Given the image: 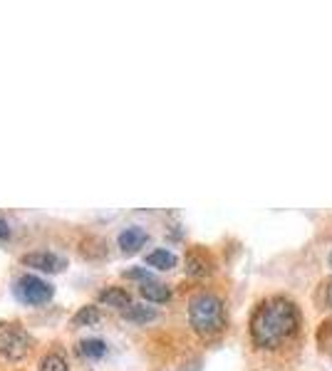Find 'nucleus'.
I'll list each match as a JSON object with an SVG mask.
<instances>
[{
  "label": "nucleus",
  "instance_id": "10",
  "mask_svg": "<svg viewBox=\"0 0 332 371\" xmlns=\"http://www.w3.org/2000/svg\"><path fill=\"white\" fill-rule=\"evenodd\" d=\"M122 317L134 324H147V322H154V319L159 317V312L154 307H147V304H132V307L124 309Z\"/></svg>",
  "mask_w": 332,
  "mask_h": 371
},
{
  "label": "nucleus",
  "instance_id": "3",
  "mask_svg": "<svg viewBox=\"0 0 332 371\" xmlns=\"http://www.w3.org/2000/svg\"><path fill=\"white\" fill-rule=\"evenodd\" d=\"M13 292L23 304H33V307H38V304H45V302L52 299L55 287L48 282V280L38 278V275L25 273V275H20V278L15 280Z\"/></svg>",
  "mask_w": 332,
  "mask_h": 371
},
{
  "label": "nucleus",
  "instance_id": "2",
  "mask_svg": "<svg viewBox=\"0 0 332 371\" xmlns=\"http://www.w3.org/2000/svg\"><path fill=\"white\" fill-rule=\"evenodd\" d=\"M189 322L196 334L201 337H214L223 332L226 327V307L221 297L211 292H199L189 302Z\"/></svg>",
  "mask_w": 332,
  "mask_h": 371
},
{
  "label": "nucleus",
  "instance_id": "9",
  "mask_svg": "<svg viewBox=\"0 0 332 371\" xmlns=\"http://www.w3.org/2000/svg\"><path fill=\"white\" fill-rule=\"evenodd\" d=\"M211 260L206 258V253H201V250H191L189 258H186V273L191 275V278H206V275H211Z\"/></svg>",
  "mask_w": 332,
  "mask_h": 371
},
{
  "label": "nucleus",
  "instance_id": "6",
  "mask_svg": "<svg viewBox=\"0 0 332 371\" xmlns=\"http://www.w3.org/2000/svg\"><path fill=\"white\" fill-rule=\"evenodd\" d=\"M147 240H149L147 230L139 228V225H129V228H124L122 233H119V248H122V253L132 255L137 253L139 248H144Z\"/></svg>",
  "mask_w": 332,
  "mask_h": 371
},
{
  "label": "nucleus",
  "instance_id": "13",
  "mask_svg": "<svg viewBox=\"0 0 332 371\" xmlns=\"http://www.w3.org/2000/svg\"><path fill=\"white\" fill-rule=\"evenodd\" d=\"M99 319H102L99 309L94 307V304H84V307H79L77 312L72 314V327H92Z\"/></svg>",
  "mask_w": 332,
  "mask_h": 371
},
{
  "label": "nucleus",
  "instance_id": "4",
  "mask_svg": "<svg viewBox=\"0 0 332 371\" xmlns=\"http://www.w3.org/2000/svg\"><path fill=\"white\" fill-rule=\"evenodd\" d=\"M30 347H33V337L18 324H10L0 332V359L5 362H20L28 357Z\"/></svg>",
  "mask_w": 332,
  "mask_h": 371
},
{
  "label": "nucleus",
  "instance_id": "14",
  "mask_svg": "<svg viewBox=\"0 0 332 371\" xmlns=\"http://www.w3.org/2000/svg\"><path fill=\"white\" fill-rule=\"evenodd\" d=\"M40 371H70V367L60 354H45L40 359Z\"/></svg>",
  "mask_w": 332,
  "mask_h": 371
},
{
  "label": "nucleus",
  "instance_id": "5",
  "mask_svg": "<svg viewBox=\"0 0 332 371\" xmlns=\"http://www.w3.org/2000/svg\"><path fill=\"white\" fill-rule=\"evenodd\" d=\"M23 265L25 268H33L40 270V273H48V275H57L67 268V260L60 258L57 253H48V250H38V253H28L23 255Z\"/></svg>",
  "mask_w": 332,
  "mask_h": 371
},
{
  "label": "nucleus",
  "instance_id": "8",
  "mask_svg": "<svg viewBox=\"0 0 332 371\" xmlns=\"http://www.w3.org/2000/svg\"><path fill=\"white\" fill-rule=\"evenodd\" d=\"M97 299L102 304H107V307H114V309H127V307H132V295L127 292L124 287H107V290H102V292L97 295Z\"/></svg>",
  "mask_w": 332,
  "mask_h": 371
},
{
  "label": "nucleus",
  "instance_id": "1",
  "mask_svg": "<svg viewBox=\"0 0 332 371\" xmlns=\"http://www.w3.org/2000/svg\"><path fill=\"white\" fill-rule=\"evenodd\" d=\"M298 324L300 314L293 299L270 297L255 307L253 317H250V337H253L255 347L275 349L298 329Z\"/></svg>",
  "mask_w": 332,
  "mask_h": 371
},
{
  "label": "nucleus",
  "instance_id": "15",
  "mask_svg": "<svg viewBox=\"0 0 332 371\" xmlns=\"http://www.w3.org/2000/svg\"><path fill=\"white\" fill-rule=\"evenodd\" d=\"M10 235V225H8V220H3L0 218V240H5Z\"/></svg>",
  "mask_w": 332,
  "mask_h": 371
},
{
  "label": "nucleus",
  "instance_id": "17",
  "mask_svg": "<svg viewBox=\"0 0 332 371\" xmlns=\"http://www.w3.org/2000/svg\"><path fill=\"white\" fill-rule=\"evenodd\" d=\"M330 268H332V253H330Z\"/></svg>",
  "mask_w": 332,
  "mask_h": 371
},
{
  "label": "nucleus",
  "instance_id": "16",
  "mask_svg": "<svg viewBox=\"0 0 332 371\" xmlns=\"http://www.w3.org/2000/svg\"><path fill=\"white\" fill-rule=\"evenodd\" d=\"M328 304L332 307V280H330V285H328Z\"/></svg>",
  "mask_w": 332,
  "mask_h": 371
},
{
  "label": "nucleus",
  "instance_id": "11",
  "mask_svg": "<svg viewBox=\"0 0 332 371\" xmlns=\"http://www.w3.org/2000/svg\"><path fill=\"white\" fill-rule=\"evenodd\" d=\"M77 354L84 359H102L104 354H107V342L97 337L82 339V342L77 344Z\"/></svg>",
  "mask_w": 332,
  "mask_h": 371
},
{
  "label": "nucleus",
  "instance_id": "12",
  "mask_svg": "<svg viewBox=\"0 0 332 371\" xmlns=\"http://www.w3.org/2000/svg\"><path fill=\"white\" fill-rule=\"evenodd\" d=\"M176 263H179L176 255L166 248H157L147 255V265H152V268H157V270H174Z\"/></svg>",
  "mask_w": 332,
  "mask_h": 371
},
{
  "label": "nucleus",
  "instance_id": "7",
  "mask_svg": "<svg viewBox=\"0 0 332 371\" xmlns=\"http://www.w3.org/2000/svg\"><path fill=\"white\" fill-rule=\"evenodd\" d=\"M139 295L152 304H164L171 299V290L166 287L164 282H159V280H147V282H142L139 285Z\"/></svg>",
  "mask_w": 332,
  "mask_h": 371
}]
</instances>
